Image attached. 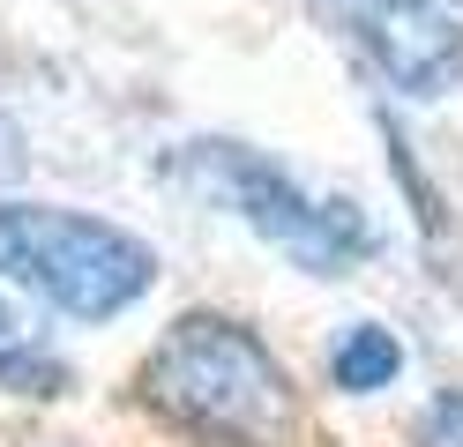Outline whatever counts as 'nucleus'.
I'll list each match as a JSON object with an SVG mask.
<instances>
[{"label":"nucleus","instance_id":"nucleus-1","mask_svg":"<svg viewBox=\"0 0 463 447\" xmlns=\"http://www.w3.org/2000/svg\"><path fill=\"white\" fill-rule=\"evenodd\" d=\"M135 403L172 440H194V447H299L307 440V403L284 373V358L262 343V328L217 306L165 321V336L135 366Z\"/></svg>","mask_w":463,"mask_h":447},{"label":"nucleus","instance_id":"nucleus-2","mask_svg":"<svg viewBox=\"0 0 463 447\" xmlns=\"http://www.w3.org/2000/svg\"><path fill=\"white\" fill-rule=\"evenodd\" d=\"M165 187H180L187 201L217 209V217L247 224L269 254H284L299 276H352L359 261L382 254V231L352 194H314L307 179L269 157L254 142H232V135H194V142H172L165 157Z\"/></svg>","mask_w":463,"mask_h":447},{"label":"nucleus","instance_id":"nucleus-3","mask_svg":"<svg viewBox=\"0 0 463 447\" xmlns=\"http://www.w3.org/2000/svg\"><path fill=\"white\" fill-rule=\"evenodd\" d=\"M0 291L31 298L52 321L105 328L157 291V247L98 209L0 194Z\"/></svg>","mask_w":463,"mask_h":447},{"label":"nucleus","instance_id":"nucleus-4","mask_svg":"<svg viewBox=\"0 0 463 447\" xmlns=\"http://www.w3.org/2000/svg\"><path fill=\"white\" fill-rule=\"evenodd\" d=\"M396 98L433 105L463 89V15L449 0H307Z\"/></svg>","mask_w":463,"mask_h":447},{"label":"nucleus","instance_id":"nucleus-5","mask_svg":"<svg viewBox=\"0 0 463 447\" xmlns=\"http://www.w3.org/2000/svg\"><path fill=\"white\" fill-rule=\"evenodd\" d=\"M75 387V366L61 350H52V336L38 328V313L23 306L15 291H0V396H23V403H52Z\"/></svg>","mask_w":463,"mask_h":447},{"label":"nucleus","instance_id":"nucleus-6","mask_svg":"<svg viewBox=\"0 0 463 447\" xmlns=\"http://www.w3.org/2000/svg\"><path fill=\"white\" fill-rule=\"evenodd\" d=\"M322 373H329L336 396H382V387L403 380V336L389 321H344L329 336Z\"/></svg>","mask_w":463,"mask_h":447},{"label":"nucleus","instance_id":"nucleus-7","mask_svg":"<svg viewBox=\"0 0 463 447\" xmlns=\"http://www.w3.org/2000/svg\"><path fill=\"white\" fill-rule=\"evenodd\" d=\"M411 447H463V387H433L411 417Z\"/></svg>","mask_w":463,"mask_h":447},{"label":"nucleus","instance_id":"nucleus-8","mask_svg":"<svg viewBox=\"0 0 463 447\" xmlns=\"http://www.w3.org/2000/svg\"><path fill=\"white\" fill-rule=\"evenodd\" d=\"M449 8H463V0H449Z\"/></svg>","mask_w":463,"mask_h":447}]
</instances>
